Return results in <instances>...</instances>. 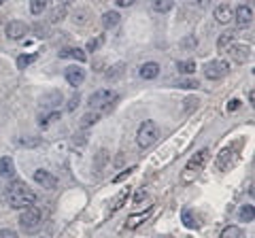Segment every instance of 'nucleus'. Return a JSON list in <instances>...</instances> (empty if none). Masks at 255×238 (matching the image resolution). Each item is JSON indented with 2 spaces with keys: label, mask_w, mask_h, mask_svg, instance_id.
Returning <instances> with one entry per match:
<instances>
[{
  "label": "nucleus",
  "mask_w": 255,
  "mask_h": 238,
  "mask_svg": "<svg viewBox=\"0 0 255 238\" xmlns=\"http://www.w3.org/2000/svg\"><path fill=\"white\" fill-rule=\"evenodd\" d=\"M34 181L38 185H43L45 189H55L58 187V179H55L49 170H43V168L34 172Z\"/></svg>",
  "instance_id": "nucleus-10"
},
{
  "label": "nucleus",
  "mask_w": 255,
  "mask_h": 238,
  "mask_svg": "<svg viewBox=\"0 0 255 238\" xmlns=\"http://www.w3.org/2000/svg\"><path fill=\"white\" fill-rule=\"evenodd\" d=\"M47 6V0H30V11L32 15H41Z\"/></svg>",
  "instance_id": "nucleus-29"
},
{
  "label": "nucleus",
  "mask_w": 255,
  "mask_h": 238,
  "mask_svg": "<svg viewBox=\"0 0 255 238\" xmlns=\"http://www.w3.org/2000/svg\"><path fill=\"white\" fill-rule=\"evenodd\" d=\"M117 23H119V13L117 11H107L105 15H102V26H105L107 30L115 28Z\"/></svg>",
  "instance_id": "nucleus-21"
},
{
  "label": "nucleus",
  "mask_w": 255,
  "mask_h": 238,
  "mask_svg": "<svg viewBox=\"0 0 255 238\" xmlns=\"http://www.w3.org/2000/svg\"><path fill=\"white\" fill-rule=\"evenodd\" d=\"M6 200H9V206L15 211H23L28 209V206H32L36 202V194L32 192V189L21 183V181H17V183H13L9 187V194H6Z\"/></svg>",
  "instance_id": "nucleus-1"
},
{
  "label": "nucleus",
  "mask_w": 255,
  "mask_h": 238,
  "mask_svg": "<svg viewBox=\"0 0 255 238\" xmlns=\"http://www.w3.org/2000/svg\"><path fill=\"white\" fill-rule=\"evenodd\" d=\"M119 100L117 92L113 90H98L90 96V107L92 111H98V113H105V111H111L115 107V102Z\"/></svg>",
  "instance_id": "nucleus-2"
},
{
  "label": "nucleus",
  "mask_w": 255,
  "mask_h": 238,
  "mask_svg": "<svg viewBox=\"0 0 255 238\" xmlns=\"http://www.w3.org/2000/svg\"><path fill=\"white\" fill-rule=\"evenodd\" d=\"M209 160V149H202V151H198L194 157L189 160V164H187V174H185V181H187V177L189 174H198L202 170V166H204V162Z\"/></svg>",
  "instance_id": "nucleus-7"
},
{
  "label": "nucleus",
  "mask_w": 255,
  "mask_h": 238,
  "mask_svg": "<svg viewBox=\"0 0 255 238\" xmlns=\"http://www.w3.org/2000/svg\"><path fill=\"white\" fill-rule=\"evenodd\" d=\"M60 102H62V94L51 92V94H45V96L41 98V107L47 109V111H55V107H58Z\"/></svg>",
  "instance_id": "nucleus-14"
},
{
  "label": "nucleus",
  "mask_w": 255,
  "mask_h": 238,
  "mask_svg": "<svg viewBox=\"0 0 255 238\" xmlns=\"http://www.w3.org/2000/svg\"><path fill=\"white\" fill-rule=\"evenodd\" d=\"M115 2H117V6H132L136 0H115Z\"/></svg>",
  "instance_id": "nucleus-39"
},
{
  "label": "nucleus",
  "mask_w": 255,
  "mask_h": 238,
  "mask_svg": "<svg viewBox=\"0 0 255 238\" xmlns=\"http://www.w3.org/2000/svg\"><path fill=\"white\" fill-rule=\"evenodd\" d=\"M77 107H79V96H73V98L68 100V107H66V109H68V111H75Z\"/></svg>",
  "instance_id": "nucleus-37"
},
{
  "label": "nucleus",
  "mask_w": 255,
  "mask_h": 238,
  "mask_svg": "<svg viewBox=\"0 0 255 238\" xmlns=\"http://www.w3.org/2000/svg\"><path fill=\"white\" fill-rule=\"evenodd\" d=\"M102 41H105V38H102V36H98V38H92V41L87 43V49H90V51H96V49H98V47L102 45Z\"/></svg>",
  "instance_id": "nucleus-33"
},
{
  "label": "nucleus",
  "mask_w": 255,
  "mask_h": 238,
  "mask_svg": "<svg viewBox=\"0 0 255 238\" xmlns=\"http://www.w3.org/2000/svg\"><path fill=\"white\" fill-rule=\"evenodd\" d=\"M198 81H194V79H185V81H181L179 87H185V90H198Z\"/></svg>",
  "instance_id": "nucleus-32"
},
{
  "label": "nucleus",
  "mask_w": 255,
  "mask_h": 238,
  "mask_svg": "<svg viewBox=\"0 0 255 238\" xmlns=\"http://www.w3.org/2000/svg\"><path fill=\"white\" fill-rule=\"evenodd\" d=\"M172 0H153V11L157 13H168L172 9Z\"/></svg>",
  "instance_id": "nucleus-27"
},
{
  "label": "nucleus",
  "mask_w": 255,
  "mask_h": 238,
  "mask_svg": "<svg viewBox=\"0 0 255 238\" xmlns=\"http://www.w3.org/2000/svg\"><path fill=\"white\" fill-rule=\"evenodd\" d=\"M128 198H130V187H126V189H122L117 196H115V200H113V206H111V213H115V211H119L122 206L128 202Z\"/></svg>",
  "instance_id": "nucleus-19"
},
{
  "label": "nucleus",
  "mask_w": 255,
  "mask_h": 238,
  "mask_svg": "<svg viewBox=\"0 0 255 238\" xmlns=\"http://www.w3.org/2000/svg\"><path fill=\"white\" fill-rule=\"evenodd\" d=\"M13 174H15V162H13V157H9V155L0 157V177H13Z\"/></svg>",
  "instance_id": "nucleus-15"
},
{
  "label": "nucleus",
  "mask_w": 255,
  "mask_h": 238,
  "mask_svg": "<svg viewBox=\"0 0 255 238\" xmlns=\"http://www.w3.org/2000/svg\"><path fill=\"white\" fill-rule=\"evenodd\" d=\"M19 226H21L23 232H36V230L43 226V213L38 211L34 204L28 206V209H23V213L19 215Z\"/></svg>",
  "instance_id": "nucleus-4"
},
{
  "label": "nucleus",
  "mask_w": 255,
  "mask_h": 238,
  "mask_svg": "<svg viewBox=\"0 0 255 238\" xmlns=\"http://www.w3.org/2000/svg\"><path fill=\"white\" fill-rule=\"evenodd\" d=\"M0 238H19V236H17V232H15V230L4 228V230H0Z\"/></svg>",
  "instance_id": "nucleus-34"
},
{
  "label": "nucleus",
  "mask_w": 255,
  "mask_h": 238,
  "mask_svg": "<svg viewBox=\"0 0 255 238\" xmlns=\"http://www.w3.org/2000/svg\"><path fill=\"white\" fill-rule=\"evenodd\" d=\"M66 81H68V85L79 87L85 81V70L79 68V66H68L66 68Z\"/></svg>",
  "instance_id": "nucleus-11"
},
{
  "label": "nucleus",
  "mask_w": 255,
  "mask_h": 238,
  "mask_svg": "<svg viewBox=\"0 0 255 238\" xmlns=\"http://www.w3.org/2000/svg\"><path fill=\"white\" fill-rule=\"evenodd\" d=\"M177 68H179L181 75H194L196 73V62L183 60V62H179V64H177Z\"/></svg>",
  "instance_id": "nucleus-24"
},
{
  "label": "nucleus",
  "mask_w": 255,
  "mask_h": 238,
  "mask_svg": "<svg viewBox=\"0 0 255 238\" xmlns=\"http://www.w3.org/2000/svg\"><path fill=\"white\" fill-rule=\"evenodd\" d=\"M126 73V64H124V62H119V64H115V66H111L109 70H107V79H109V81H117V79L119 77H122Z\"/></svg>",
  "instance_id": "nucleus-22"
},
{
  "label": "nucleus",
  "mask_w": 255,
  "mask_h": 238,
  "mask_svg": "<svg viewBox=\"0 0 255 238\" xmlns=\"http://www.w3.org/2000/svg\"><path fill=\"white\" fill-rule=\"evenodd\" d=\"M149 217H151V209H149V211H145V213H138V215H132L130 219H128L126 228H128V230H134V228H138V226L142 224V221H145V219H149Z\"/></svg>",
  "instance_id": "nucleus-20"
},
{
  "label": "nucleus",
  "mask_w": 255,
  "mask_h": 238,
  "mask_svg": "<svg viewBox=\"0 0 255 238\" xmlns=\"http://www.w3.org/2000/svg\"><path fill=\"white\" fill-rule=\"evenodd\" d=\"M183 219H185V226H187V228H194V226H196V221L191 219V213H189V211L185 213V215H183Z\"/></svg>",
  "instance_id": "nucleus-38"
},
{
  "label": "nucleus",
  "mask_w": 255,
  "mask_h": 238,
  "mask_svg": "<svg viewBox=\"0 0 255 238\" xmlns=\"http://www.w3.org/2000/svg\"><path fill=\"white\" fill-rule=\"evenodd\" d=\"M134 170H136V168H128V170H124L122 174H117V177H115V183H119V181L126 179V177H130V174H132Z\"/></svg>",
  "instance_id": "nucleus-36"
},
{
  "label": "nucleus",
  "mask_w": 255,
  "mask_h": 238,
  "mask_svg": "<svg viewBox=\"0 0 255 238\" xmlns=\"http://www.w3.org/2000/svg\"><path fill=\"white\" fill-rule=\"evenodd\" d=\"M234 19L238 23V28H247V26H251L253 23V9L251 6H247V4H241L238 9L234 11Z\"/></svg>",
  "instance_id": "nucleus-8"
},
{
  "label": "nucleus",
  "mask_w": 255,
  "mask_h": 238,
  "mask_svg": "<svg viewBox=\"0 0 255 238\" xmlns=\"http://www.w3.org/2000/svg\"><path fill=\"white\" fill-rule=\"evenodd\" d=\"M238 145H234L232 149H223V151H221V155H219V160H217V168H226V166H228V157H230V160H232V155H234V149H236Z\"/></svg>",
  "instance_id": "nucleus-25"
},
{
  "label": "nucleus",
  "mask_w": 255,
  "mask_h": 238,
  "mask_svg": "<svg viewBox=\"0 0 255 238\" xmlns=\"http://www.w3.org/2000/svg\"><path fill=\"white\" fill-rule=\"evenodd\" d=\"M58 119H60V113H58V111H49L47 115H41V121H38V123H41L43 128H47V125H49L51 121H58Z\"/></svg>",
  "instance_id": "nucleus-28"
},
{
  "label": "nucleus",
  "mask_w": 255,
  "mask_h": 238,
  "mask_svg": "<svg viewBox=\"0 0 255 238\" xmlns=\"http://www.w3.org/2000/svg\"><path fill=\"white\" fill-rule=\"evenodd\" d=\"M230 73V64L226 60H213L209 64L204 66V77L209 79V81H219Z\"/></svg>",
  "instance_id": "nucleus-5"
},
{
  "label": "nucleus",
  "mask_w": 255,
  "mask_h": 238,
  "mask_svg": "<svg viewBox=\"0 0 255 238\" xmlns=\"http://www.w3.org/2000/svg\"><path fill=\"white\" fill-rule=\"evenodd\" d=\"M2 4H4V0H0V6H2Z\"/></svg>",
  "instance_id": "nucleus-41"
},
{
  "label": "nucleus",
  "mask_w": 255,
  "mask_h": 238,
  "mask_svg": "<svg viewBox=\"0 0 255 238\" xmlns=\"http://www.w3.org/2000/svg\"><path fill=\"white\" fill-rule=\"evenodd\" d=\"M221 238H245V234H243V230L238 226H228L221 232Z\"/></svg>",
  "instance_id": "nucleus-26"
},
{
  "label": "nucleus",
  "mask_w": 255,
  "mask_h": 238,
  "mask_svg": "<svg viewBox=\"0 0 255 238\" xmlns=\"http://www.w3.org/2000/svg\"><path fill=\"white\" fill-rule=\"evenodd\" d=\"M34 60H36V55H34V53H30V55H19V58H17V68L23 70L26 66H30Z\"/></svg>",
  "instance_id": "nucleus-31"
},
{
  "label": "nucleus",
  "mask_w": 255,
  "mask_h": 238,
  "mask_svg": "<svg viewBox=\"0 0 255 238\" xmlns=\"http://www.w3.org/2000/svg\"><path fill=\"white\" fill-rule=\"evenodd\" d=\"M60 58H73V60H77V62H85L87 55H85L83 49H79V47H68V49L60 51Z\"/></svg>",
  "instance_id": "nucleus-16"
},
{
  "label": "nucleus",
  "mask_w": 255,
  "mask_h": 238,
  "mask_svg": "<svg viewBox=\"0 0 255 238\" xmlns=\"http://www.w3.org/2000/svg\"><path fill=\"white\" fill-rule=\"evenodd\" d=\"M234 41H236V34H234V32L221 34V36H219V41H217V49H219V51H228L230 47L234 45Z\"/></svg>",
  "instance_id": "nucleus-18"
},
{
  "label": "nucleus",
  "mask_w": 255,
  "mask_h": 238,
  "mask_svg": "<svg viewBox=\"0 0 255 238\" xmlns=\"http://www.w3.org/2000/svg\"><path fill=\"white\" fill-rule=\"evenodd\" d=\"M142 200H147V192H142V189H138L136 196H134V204H140Z\"/></svg>",
  "instance_id": "nucleus-35"
},
{
  "label": "nucleus",
  "mask_w": 255,
  "mask_h": 238,
  "mask_svg": "<svg viewBox=\"0 0 255 238\" xmlns=\"http://www.w3.org/2000/svg\"><path fill=\"white\" fill-rule=\"evenodd\" d=\"M159 138V128L155 121H151V119H147V121H142L138 125V132H136V142L140 149H147L151 147L153 142Z\"/></svg>",
  "instance_id": "nucleus-3"
},
{
  "label": "nucleus",
  "mask_w": 255,
  "mask_h": 238,
  "mask_svg": "<svg viewBox=\"0 0 255 238\" xmlns=\"http://www.w3.org/2000/svg\"><path fill=\"white\" fill-rule=\"evenodd\" d=\"M228 53H230V58H232L236 64H245V62L251 58V47H247V45H232L228 49Z\"/></svg>",
  "instance_id": "nucleus-9"
},
{
  "label": "nucleus",
  "mask_w": 255,
  "mask_h": 238,
  "mask_svg": "<svg viewBox=\"0 0 255 238\" xmlns=\"http://www.w3.org/2000/svg\"><path fill=\"white\" fill-rule=\"evenodd\" d=\"M138 75L142 79H147V81H151V79H155L159 75V64H157V62H145V64L140 66Z\"/></svg>",
  "instance_id": "nucleus-13"
},
{
  "label": "nucleus",
  "mask_w": 255,
  "mask_h": 238,
  "mask_svg": "<svg viewBox=\"0 0 255 238\" xmlns=\"http://www.w3.org/2000/svg\"><path fill=\"white\" fill-rule=\"evenodd\" d=\"M100 115H102V113H98V111H90V113H85V115L81 117L79 125H81V128H92L94 123L100 121Z\"/></svg>",
  "instance_id": "nucleus-17"
},
{
  "label": "nucleus",
  "mask_w": 255,
  "mask_h": 238,
  "mask_svg": "<svg viewBox=\"0 0 255 238\" xmlns=\"http://www.w3.org/2000/svg\"><path fill=\"white\" fill-rule=\"evenodd\" d=\"M215 19H217L219 23H230L234 19V9L230 4H217L215 6Z\"/></svg>",
  "instance_id": "nucleus-12"
},
{
  "label": "nucleus",
  "mask_w": 255,
  "mask_h": 238,
  "mask_svg": "<svg viewBox=\"0 0 255 238\" xmlns=\"http://www.w3.org/2000/svg\"><path fill=\"white\" fill-rule=\"evenodd\" d=\"M64 15H66V4H62V2L55 0L53 9H51V21H62Z\"/></svg>",
  "instance_id": "nucleus-23"
},
{
  "label": "nucleus",
  "mask_w": 255,
  "mask_h": 238,
  "mask_svg": "<svg viewBox=\"0 0 255 238\" xmlns=\"http://www.w3.org/2000/svg\"><path fill=\"white\" fill-rule=\"evenodd\" d=\"M238 217H241V221H253V204H245L243 209H241V213H238Z\"/></svg>",
  "instance_id": "nucleus-30"
},
{
  "label": "nucleus",
  "mask_w": 255,
  "mask_h": 238,
  "mask_svg": "<svg viewBox=\"0 0 255 238\" xmlns=\"http://www.w3.org/2000/svg\"><path fill=\"white\" fill-rule=\"evenodd\" d=\"M238 107H241V100H232V102L228 105V111H236Z\"/></svg>",
  "instance_id": "nucleus-40"
},
{
  "label": "nucleus",
  "mask_w": 255,
  "mask_h": 238,
  "mask_svg": "<svg viewBox=\"0 0 255 238\" xmlns=\"http://www.w3.org/2000/svg\"><path fill=\"white\" fill-rule=\"evenodd\" d=\"M28 23L26 21H19V19H13V21H9L6 23V28H4V32H6V36L9 38H13V41H19V38H23L28 34Z\"/></svg>",
  "instance_id": "nucleus-6"
}]
</instances>
